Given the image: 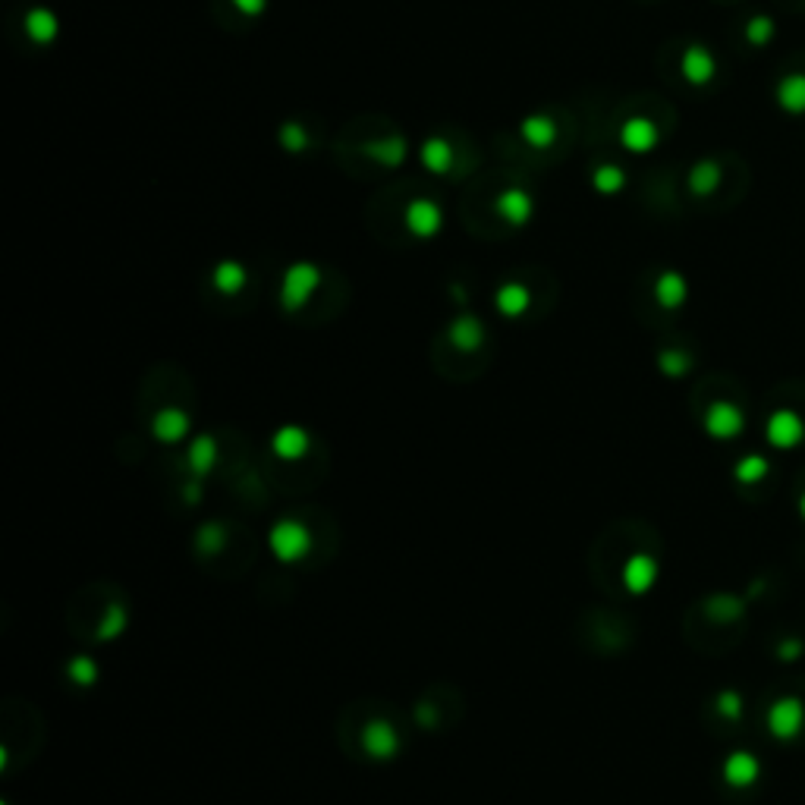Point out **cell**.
I'll list each match as a JSON object with an SVG mask.
<instances>
[{
    "mask_svg": "<svg viewBox=\"0 0 805 805\" xmlns=\"http://www.w3.org/2000/svg\"><path fill=\"white\" fill-rule=\"evenodd\" d=\"M805 724V708L800 699H793V695H787V699L774 701L768 711V727L771 733H774L777 739H793L800 737Z\"/></svg>",
    "mask_w": 805,
    "mask_h": 805,
    "instance_id": "obj_1",
    "label": "cell"
},
{
    "mask_svg": "<svg viewBox=\"0 0 805 805\" xmlns=\"http://www.w3.org/2000/svg\"><path fill=\"white\" fill-rule=\"evenodd\" d=\"M805 434V425L802 419L796 412H790V409H781V412L771 415L768 421V438L774 447H781V450H787V447H796L802 440Z\"/></svg>",
    "mask_w": 805,
    "mask_h": 805,
    "instance_id": "obj_2",
    "label": "cell"
},
{
    "mask_svg": "<svg viewBox=\"0 0 805 805\" xmlns=\"http://www.w3.org/2000/svg\"><path fill=\"white\" fill-rule=\"evenodd\" d=\"M705 425L714 438L727 440V438H733V434H739V428H743V415H739V409L730 406V402H714V406L708 409Z\"/></svg>",
    "mask_w": 805,
    "mask_h": 805,
    "instance_id": "obj_3",
    "label": "cell"
},
{
    "mask_svg": "<svg viewBox=\"0 0 805 805\" xmlns=\"http://www.w3.org/2000/svg\"><path fill=\"white\" fill-rule=\"evenodd\" d=\"M362 746H366L375 758H384V755H391V752H397L400 737L387 720H372L368 730L362 733Z\"/></svg>",
    "mask_w": 805,
    "mask_h": 805,
    "instance_id": "obj_4",
    "label": "cell"
},
{
    "mask_svg": "<svg viewBox=\"0 0 805 805\" xmlns=\"http://www.w3.org/2000/svg\"><path fill=\"white\" fill-rule=\"evenodd\" d=\"M724 777L733 783V787H749V783L758 777V762L749 755V752H737V755L727 758Z\"/></svg>",
    "mask_w": 805,
    "mask_h": 805,
    "instance_id": "obj_5",
    "label": "cell"
},
{
    "mask_svg": "<svg viewBox=\"0 0 805 805\" xmlns=\"http://www.w3.org/2000/svg\"><path fill=\"white\" fill-rule=\"evenodd\" d=\"M764 472H768V463H764L762 457H749V459H743V463H739L737 475L743 478V482H755V478H762Z\"/></svg>",
    "mask_w": 805,
    "mask_h": 805,
    "instance_id": "obj_6",
    "label": "cell"
},
{
    "mask_svg": "<svg viewBox=\"0 0 805 805\" xmlns=\"http://www.w3.org/2000/svg\"><path fill=\"white\" fill-rule=\"evenodd\" d=\"M802 516H805V497H802Z\"/></svg>",
    "mask_w": 805,
    "mask_h": 805,
    "instance_id": "obj_7",
    "label": "cell"
}]
</instances>
